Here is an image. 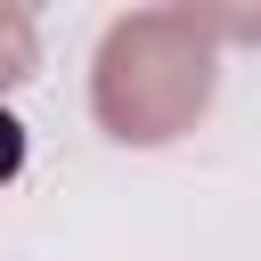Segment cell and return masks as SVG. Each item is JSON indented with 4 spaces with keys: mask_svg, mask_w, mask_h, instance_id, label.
Here are the masks:
<instances>
[{
    "mask_svg": "<svg viewBox=\"0 0 261 261\" xmlns=\"http://www.w3.org/2000/svg\"><path fill=\"white\" fill-rule=\"evenodd\" d=\"M212 90V57L204 41H188L171 16H139L106 41L98 65V114L114 122V139H171Z\"/></svg>",
    "mask_w": 261,
    "mask_h": 261,
    "instance_id": "cell-1",
    "label": "cell"
},
{
    "mask_svg": "<svg viewBox=\"0 0 261 261\" xmlns=\"http://www.w3.org/2000/svg\"><path fill=\"white\" fill-rule=\"evenodd\" d=\"M16 163H24V130H16V114L0 106V179H8Z\"/></svg>",
    "mask_w": 261,
    "mask_h": 261,
    "instance_id": "cell-2",
    "label": "cell"
},
{
    "mask_svg": "<svg viewBox=\"0 0 261 261\" xmlns=\"http://www.w3.org/2000/svg\"><path fill=\"white\" fill-rule=\"evenodd\" d=\"M0 57H8V65L24 57V24H16V8H8V0H0ZM16 73H24V65H16Z\"/></svg>",
    "mask_w": 261,
    "mask_h": 261,
    "instance_id": "cell-3",
    "label": "cell"
}]
</instances>
